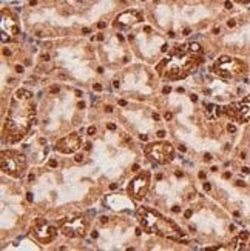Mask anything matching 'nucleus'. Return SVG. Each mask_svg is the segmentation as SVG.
Instances as JSON below:
<instances>
[{"instance_id":"22","label":"nucleus","mask_w":250,"mask_h":251,"mask_svg":"<svg viewBox=\"0 0 250 251\" xmlns=\"http://www.w3.org/2000/svg\"><path fill=\"white\" fill-rule=\"evenodd\" d=\"M50 167H51V168H56V167H57V160L51 159V160H50Z\"/></svg>"},{"instance_id":"48","label":"nucleus","mask_w":250,"mask_h":251,"mask_svg":"<svg viewBox=\"0 0 250 251\" xmlns=\"http://www.w3.org/2000/svg\"><path fill=\"white\" fill-rule=\"evenodd\" d=\"M113 86H114V88H117V86H119V82H117V80H114V82H113Z\"/></svg>"},{"instance_id":"5","label":"nucleus","mask_w":250,"mask_h":251,"mask_svg":"<svg viewBox=\"0 0 250 251\" xmlns=\"http://www.w3.org/2000/svg\"><path fill=\"white\" fill-rule=\"evenodd\" d=\"M213 71L216 75H220L222 79H232L244 74L247 71V65L240 59H235L230 56H221L215 62Z\"/></svg>"},{"instance_id":"16","label":"nucleus","mask_w":250,"mask_h":251,"mask_svg":"<svg viewBox=\"0 0 250 251\" xmlns=\"http://www.w3.org/2000/svg\"><path fill=\"white\" fill-rule=\"evenodd\" d=\"M227 131H229V133H235V131H236V126H235L233 124H229V126H227Z\"/></svg>"},{"instance_id":"9","label":"nucleus","mask_w":250,"mask_h":251,"mask_svg":"<svg viewBox=\"0 0 250 251\" xmlns=\"http://www.w3.org/2000/svg\"><path fill=\"white\" fill-rule=\"evenodd\" d=\"M150 188V173L142 171L128 183V194L132 196L135 201H142Z\"/></svg>"},{"instance_id":"24","label":"nucleus","mask_w":250,"mask_h":251,"mask_svg":"<svg viewBox=\"0 0 250 251\" xmlns=\"http://www.w3.org/2000/svg\"><path fill=\"white\" fill-rule=\"evenodd\" d=\"M204 160L205 162H210L212 160V154H209V152H207V154H204Z\"/></svg>"},{"instance_id":"20","label":"nucleus","mask_w":250,"mask_h":251,"mask_svg":"<svg viewBox=\"0 0 250 251\" xmlns=\"http://www.w3.org/2000/svg\"><path fill=\"white\" fill-rule=\"evenodd\" d=\"M192 214H193V211H192V210H187L186 213H184V217H186V219H190Z\"/></svg>"},{"instance_id":"1","label":"nucleus","mask_w":250,"mask_h":251,"mask_svg":"<svg viewBox=\"0 0 250 251\" xmlns=\"http://www.w3.org/2000/svg\"><path fill=\"white\" fill-rule=\"evenodd\" d=\"M34 113L32 94L28 90H17L13 100H11L3 128L5 140H8L9 144H16V142L24 139L31 124H36V119H32Z\"/></svg>"},{"instance_id":"4","label":"nucleus","mask_w":250,"mask_h":251,"mask_svg":"<svg viewBox=\"0 0 250 251\" xmlns=\"http://www.w3.org/2000/svg\"><path fill=\"white\" fill-rule=\"evenodd\" d=\"M0 165H2V171L11 177H20L27 170V157L20 154L17 151L5 150L2 151L0 156Z\"/></svg>"},{"instance_id":"28","label":"nucleus","mask_w":250,"mask_h":251,"mask_svg":"<svg viewBox=\"0 0 250 251\" xmlns=\"http://www.w3.org/2000/svg\"><path fill=\"white\" fill-rule=\"evenodd\" d=\"M107 222H108V217H105V216H102V217H101V224H102V225H105Z\"/></svg>"},{"instance_id":"51","label":"nucleus","mask_w":250,"mask_h":251,"mask_svg":"<svg viewBox=\"0 0 250 251\" xmlns=\"http://www.w3.org/2000/svg\"><path fill=\"white\" fill-rule=\"evenodd\" d=\"M79 108H85V103L83 102H79Z\"/></svg>"},{"instance_id":"3","label":"nucleus","mask_w":250,"mask_h":251,"mask_svg":"<svg viewBox=\"0 0 250 251\" xmlns=\"http://www.w3.org/2000/svg\"><path fill=\"white\" fill-rule=\"evenodd\" d=\"M138 219L142 225L144 231L150 233V234H158V236H164L168 237L171 241H176V242H182V244H189L187 241L181 239L184 234L181 228L168 219H166L164 216L161 213H158L153 208H148V206H140L139 211H138Z\"/></svg>"},{"instance_id":"2","label":"nucleus","mask_w":250,"mask_h":251,"mask_svg":"<svg viewBox=\"0 0 250 251\" xmlns=\"http://www.w3.org/2000/svg\"><path fill=\"white\" fill-rule=\"evenodd\" d=\"M199 62H202V59L192 52L189 43H182V45H176L170 50L168 57L161 60V63L156 67V71L164 79L179 80L186 79Z\"/></svg>"},{"instance_id":"10","label":"nucleus","mask_w":250,"mask_h":251,"mask_svg":"<svg viewBox=\"0 0 250 251\" xmlns=\"http://www.w3.org/2000/svg\"><path fill=\"white\" fill-rule=\"evenodd\" d=\"M88 228V222L85 217H73V219H67L60 224V233L67 237H82L86 233Z\"/></svg>"},{"instance_id":"8","label":"nucleus","mask_w":250,"mask_h":251,"mask_svg":"<svg viewBox=\"0 0 250 251\" xmlns=\"http://www.w3.org/2000/svg\"><path fill=\"white\" fill-rule=\"evenodd\" d=\"M0 26H2V43L13 42L20 32L17 19L14 17L13 11L8 8L2 9V25Z\"/></svg>"},{"instance_id":"40","label":"nucleus","mask_w":250,"mask_h":251,"mask_svg":"<svg viewBox=\"0 0 250 251\" xmlns=\"http://www.w3.org/2000/svg\"><path fill=\"white\" fill-rule=\"evenodd\" d=\"M236 2H238V3H249L250 0H236Z\"/></svg>"},{"instance_id":"23","label":"nucleus","mask_w":250,"mask_h":251,"mask_svg":"<svg viewBox=\"0 0 250 251\" xmlns=\"http://www.w3.org/2000/svg\"><path fill=\"white\" fill-rule=\"evenodd\" d=\"M170 91H171L170 86H164V90H162V94H168Z\"/></svg>"},{"instance_id":"32","label":"nucleus","mask_w":250,"mask_h":251,"mask_svg":"<svg viewBox=\"0 0 250 251\" xmlns=\"http://www.w3.org/2000/svg\"><path fill=\"white\" fill-rule=\"evenodd\" d=\"M230 177H232V173H229V171L224 173V179H230Z\"/></svg>"},{"instance_id":"42","label":"nucleus","mask_w":250,"mask_h":251,"mask_svg":"<svg viewBox=\"0 0 250 251\" xmlns=\"http://www.w3.org/2000/svg\"><path fill=\"white\" fill-rule=\"evenodd\" d=\"M85 150H86V151H90V150H91V144H90V142H88V144H86Z\"/></svg>"},{"instance_id":"43","label":"nucleus","mask_w":250,"mask_h":251,"mask_svg":"<svg viewBox=\"0 0 250 251\" xmlns=\"http://www.w3.org/2000/svg\"><path fill=\"white\" fill-rule=\"evenodd\" d=\"M153 119H155V121L158 122V121H159V119H161V117H159V114H156V113H155V114H153Z\"/></svg>"},{"instance_id":"38","label":"nucleus","mask_w":250,"mask_h":251,"mask_svg":"<svg viewBox=\"0 0 250 251\" xmlns=\"http://www.w3.org/2000/svg\"><path fill=\"white\" fill-rule=\"evenodd\" d=\"M241 171H243V173H244V174H249V173H250V170H249V168H247V167H244V168H243V170H241Z\"/></svg>"},{"instance_id":"46","label":"nucleus","mask_w":250,"mask_h":251,"mask_svg":"<svg viewBox=\"0 0 250 251\" xmlns=\"http://www.w3.org/2000/svg\"><path fill=\"white\" fill-rule=\"evenodd\" d=\"M179 151H182V152H186V151H187V148H186V147H179Z\"/></svg>"},{"instance_id":"34","label":"nucleus","mask_w":250,"mask_h":251,"mask_svg":"<svg viewBox=\"0 0 250 251\" xmlns=\"http://www.w3.org/2000/svg\"><path fill=\"white\" fill-rule=\"evenodd\" d=\"M166 119H167V121H171V117H173V114L171 113H166V116H164Z\"/></svg>"},{"instance_id":"41","label":"nucleus","mask_w":250,"mask_h":251,"mask_svg":"<svg viewBox=\"0 0 250 251\" xmlns=\"http://www.w3.org/2000/svg\"><path fill=\"white\" fill-rule=\"evenodd\" d=\"M147 139H148L147 134H140V140H147Z\"/></svg>"},{"instance_id":"30","label":"nucleus","mask_w":250,"mask_h":251,"mask_svg":"<svg viewBox=\"0 0 250 251\" xmlns=\"http://www.w3.org/2000/svg\"><path fill=\"white\" fill-rule=\"evenodd\" d=\"M107 128H108V129H111V131H114V129H116V125H114V124H108Z\"/></svg>"},{"instance_id":"31","label":"nucleus","mask_w":250,"mask_h":251,"mask_svg":"<svg viewBox=\"0 0 250 251\" xmlns=\"http://www.w3.org/2000/svg\"><path fill=\"white\" fill-rule=\"evenodd\" d=\"M42 60H43V62H48V60H50V56H48V54H43V56H42Z\"/></svg>"},{"instance_id":"18","label":"nucleus","mask_w":250,"mask_h":251,"mask_svg":"<svg viewBox=\"0 0 250 251\" xmlns=\"http://www.w3.org/2000/svg\"><path fill=\"white\" fill-rule=\"evenodd\" d=\"M50 93H51V94L59 93V86H51V88H50Z\"/></svg>"},{"instance_id":"47","label":"nucleus","mask_w":250,"mask_h":251,"mask_svg":"<svg viewBox=\"0 0 250 251\" xmlns=\"http://www.w3.org/2000/svg\"><path fill=\"white\" fill-rule=\"evenodd\" d=\"M99 28H101V29H104V28H105V24H104V22H101V24H99Z\"/></svg>"},{"instance_id":"14","label":"nucleus","mask_w":250,"mask_h":251,"mask_svg":"<svg viewBox=\"0 0 250 251\" xmlns=\"http://www.w3.org/2000/svg\"><path fill=\"white\" fill-rule=\"evenodd\" d=\"M189 45H190V50H192L193 54H196V56H201V54H202V48H201V45H199L198 42H190Z\"/></svg>"},{"instance_id":"26","label":"nucleus","mask_w":250,"mask_h":251,"mask_svg":"<svg viewBox=\"0 0 250 251\" xmlns=\"http://www.w3.org/2000/svg\"><path fill=\"white\" fill-rule=\"evenodd\" d=\"M227 25H229L230 28H233V26L236 25V22H235V20H229V22H227Z\"/></svg>"},{"instance_id":"29","label":"nucleus","mask_w":250,"mask_h":251,"mask_svg":"<svg viewBox=\"0 0 250 251\" xmlns=\"http://www.w3.org/2000/svg\"><path fill=\"white\" fill-rule=\"evenodd\" d=\"M190 100H192V102H196V100H198V96H196V94H192V96H190Z\"/></svg>"},{"instance_id":"17","label":"nucleus","mask_w":250,"mask_h":251,"mask_svg":"<svg viewBox=\"0 0 250 251\" xmlns=\"http://www.w3.org/2000/svg\"><path fill=\"white\" fill-rule=\"evenodd\" d=\"M93 90H94V91H102V85H101V83H94V85H93Z\"/></svg>"},{"instance_id":"33","label":"nucleus","mask_w":250,"mask_h":251,"mask_svg":"<svg viewBox=\"0 0 250 251\" xmlns=\"http://www.w3.org/2000/svg\"><path fill=\"white\" fill-rule=\"evenodd\" d=\"M16 71H17V73H24V67H20V65H17V67H16Z\"/></svg>"},{"instance_id":"13","label":"nucleus","mask_w":250,"mask_h":251,"mask_svg":"<svg viewBox=\"0 0 250 251\" xmlns=\"http://www.w3.org/2000/svg\"><path fill=\"white\" fill-rule=\"evenodd\" d=\"M81 145H82L81 136L78 133H71L57 142L56 150L63 152V154H73V152H76L81 148Z\"/></svg>"},{"instance_id":"21","label":"nucleus","mask_w":250,"mask_h":251,"mask_svg":"<svg viewBox=\"0 0 250 251\" xmlns=\"http://www.w3.org/2000/svg\"><path fill=\"white\" fill-rule=\"evenodd\" d=\"M202 188H204V191H210V190H212L210 183H207V182H205V183L202 185Z\"/></svg>"},{"instance_id":"35","label":"nucleus","mask_w":250,"mask_h":251,"mask_svg":"<svg viewBox=\"0 0 250 251\" xmlns=\"http://www.w3.org/2000/svg\"><path fill=\"white\" fill-rule=\"evenodd\" d=\"M82 159H83L82 154H78V156H76V162H82Z\"/></svg>"},{"instance_id":"39","label":"nucleus","mask_w":250,"mask_h":251,"mask_svg":"<svg viewBox=\"0 0 250 251\" xmlns=\"http://www.w3.org/2000/svg\"><path fill=\"white\" fill-rule=\"evenodd\" d=\"M181 210H179V206H173V213H179Z\"/></svg>"},{"instance_id":"45","label":"nucleus","mask_w":250,"mask_h":251,"mask_svg":"<svg viewBox=\"0 0 250 251\" xmlns=\"http://www.w3.org/2000/svg\"><path fill=\"white\" fill-rule=\"evenodd\" d=\"M225 8H232V2H225Z\"/></svg>"},{"instance_id":"44","label":"nucleus","mask_w":250,"mask_h":251,"mask_svg":"<svg viewBox=\"0 0 250 251\" xmlns=\"http://www.w3.org/2000/svg\"><path fill=\"white\" fill-rule=\"evenodd\" d=\"M119 105H121V106H125L127 102H125V100H119Z\"/></svg>"},{"instance_id":"27","label":"nucleus","mask_w":250,"mask_h":251,"mask_svg":"<svg viewBox=\"0 0 250 251\" xmlns=\"http://www.w3.org/2000/svg\"><path fill=\"white\" fill-rule=\"evenodd\" d=\"M32 199H34V198H32V193H28V194H27V201H28V202H32Z\"/></svg>"},{"instance_id":"12","label":"nucleus","mask_w":250,"mask_h":251,"mask_svg":"<svg viewBox=\"0 0 250 251\" xmlns=\"http://www.w3.org/2000/svg\"><path fill=\"white\" fill-rule=\"evenodd\" d=\"M142 20H144V16L140 14V11L127 9V11H124V13H121L114 19L113 25L116 28H119V29H125V28H130V26L139 24V22H142Z\"/></svg>"},{"instance_id":"50","label":"nucleus","mask_w":250,"mask_h":251,"mask_svg":"<svg viewBox=\"0 0 250 251\" xmlns=\"http://www.w3.org/2000/svg\"><path fill=\"white\" fill-rule=\"evenodd\" d=\"M91 236H93V237H97L99 234H97V231H93V233H91Z\"/></svg>"},{"instance_id":"49","label":"nucleus","mask_w":250,"mask_h":251,"mask_svg":"<svg viewBox=\"0 0 250 251\" xmlns=\"http://www.w3.org/2000/svg\"><path fill=\"white\" fill-rule=\"evenodd\" d=\"M176 176L178 177H182V171H176Z\"/></svg>"},{"instance_id":"36","label":"nucleus","mask_w":250,"mask_h":251,"mask_svg":"<svg viewBox=\"0 0 250 251\" xmlns=\"http://www.w3.org/2000/svg\"><path fill=\"white\" fill-rule=\"evenodd\" d=\"M236 185H238V187H244L246 182H243V180H238V182H236Z\"/></svg>"},{"instance_id":"15","label":"nucleus","mask_w":250,"mask_h":251,"mask_svg":"<svg viewBox=\"0 0 250 251\" xmlns=\"http://www.w3.org/2000/svg\"><path fill=\"white\" fill-rule=\"evenodd\" d=\"M96 131H97L96 126H90L88 129H86V133H88L90 136H94V134H96Z\"/></svg>"},{"instance_id":"11","label":"nucleus","mask_w":250,"mask_h":251,"mask_svg":"<svg viewBox=\"0 0 250 251\" xmlns=\"http://www.w3.org/2000/svg\"><path fill=\"white\" fill-rule=\"evenodd\" d=\"M224 113L229 117L240 121L241 124L250 122V96H247L246 99H243L241 102L232 103L229 106H225Z\"/></svg>"},{"instance_id":"37","label":"nucleus","mask_w":250,"mask_h":251,"mask_svg":"<svg viewBox=\"0 0 250 251\" xmlns=\"http://www.w3.org/2000/svg\"><path fill=\"white\" fill-rule=\"evenodd\" d=\"M198 176H199V179H205V173H204V171H201V173L198 174Z\"/></svg>"},{"instance_id":"19","label":"nucleus","mask_w":250,"mask_h":251,"mask_svg":"<svg viewBox=\"0 0 250 251\" xmlns=\"http://www.w3.org/2000/svg\"><path fill=\"white\" fill-rule=\"evenodd\" d=\"M156 136H158L159 139H164V137H166V131H162V129H161V131H158Z\"/></svg>"},{"instance_id":"25","label":"nucleus","mask_w":250,"mask_h":251,"mask_svg":"<svg viewBox=\"0 0 250 251\" xmlns=\"http://www.w3.org/2000/svg\"><path fill=\"white\" fill-rule=\"evenodd\" d=\"M105 111H107V113H113V106H111V105H107V106H105Z\"/></svg>"},{"instance_id":"7","label":"nucleus","mask_w":250,"mask_h":251,"mask_svg":"<svg viewBox=\"0 0 250 251\" xmlns=\"http://www.w3.org/2000/svg\"><path fill=\"white\" fill-rule=\"evenodd\" d=\"M31 231L40 244H51L54 241V237L57 236L56 226H53L47 219H43V217L34 219L32 226H31Z\"/></svg>"},{"instance_id":"6","label":"nucleus","mask_w":250,"mask_h":251,"mask_svg":"<svg viewBox=\"0 0 250 251\" xmlns=\"http://www.w3.org/2000/svg\"><path fill=\"white\" fill-rule=\"evenodd\" d=\"M145 156L155 163L159 165H166V163L173 160L175 156V150L170 142H156V144H150L144 148Z\"/></svg>"}]
</instances>
